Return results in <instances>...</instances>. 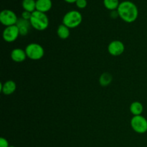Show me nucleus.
Returning a JSON list of instances; mask_svg holds the SVG:
<instances>
[{
    "instance_id": "13",
    "label": "nucleus",
    "mask_w": 147,
    "mask_h": 147,
    "mask_svg": "<svg viewBox=\"0 0 147 147\" xmlns=\"http://www.w3.org/2000/svg\"><path fill=\"white\" fill-rule=\"evenodd\" d=\"M144 106L140 102L135 101L130 106V111L134 116H140L143 113Z\"/></svg>"
},
{
    "instance_id": "18",
    "label": "nucleus",
    "mask_w": 147,
    "mask_h": 147,
    "mask_svg": "<svg viewBox=\"0 0 147 147\" xmlns=\"http://www.w3.org/2000/svg\"><path fill=\"white\" fill-rule=\"evenodd\" d=\"M76 4L79 9H84L87 6V1L86 0H77Z\"/></svg>"
},
{
    "instance_id": "11",
    "label": "nucleus",
    "mask_w": 147,
    "mask_h": 147,
    "mask_svg": "<svg viewBox=\"0 0 147 147\" xmlns=\"http://www.w3.org/2000/svg\"><path fill=\"white\" fill-rule=\"evenodd\" d=\"M27 56L25 50L21 48H15L11 51V60L16 63H22L24 61Z\"/></svg>"
},
{
    "instance_id": "9",
    "label": "nucleus",
    "mask_w": 147,
    "mask_h": 147,
    "mask_svg": "<svg viewBox=\"0 0 147 147\" xmlns=\"http://www.w3.org/2000/svg\"><path fill=\"white\" fill-rule=\"evenodd\" d=\"M0 87H1V93H4V95L9 96V95L12 94L15 92L16 89H17V85L14 81L9 80L4 82V83H1Z\"/></svg>"
},
{
    "instance_id": "17",
    "label": "nucleus",
    "mask_w": 147,
    "mask_h": 147,
    "mask_svg": "<svg viewBox=\"0 0 147 147\" xmlns=\"http://www.w3.org/2000/svg\"><path fill=\"white\" fill-rule=\"evenodd\" d=\"M103 4L107 9L113 11L117 9L120 3L119 0H103Z\"/></svg>"
},
{
    "instance_id": "22",
    "label": "nucleus",
    "mask_w": 147,
    "mask_h": 147,
    "mask_svg": "<svg viewBox=\"0 0 147 147\" xmlns=\"http://www.w3.org/2000/svg\"><path fill=\"white\" fill-rule=\"evenodd\" d=\"M64 1H65L66 2H67V3H70V4H72V3L76 2V1H77V0H64Z\"/></svg>"
},
{
    "instance_id": "10",
    "label": "nucleus",
    "mask_w": 147,
    "mask_h": 147,
    "mask_svg": "<svg viewBox=\"0 0 147 147\" xmlns=\"http://www.w3.org/2000/svg\"><path fill=\"white\" fill-rule=\"evenodd\" d=\"M16 25L17 26L20 31V34L22 36H26L30 32V27H32L30 22L29 20H26L23 18L18 19Z\"/></svg>"
},
{
    "instance_id": "23",
    "label": "nucleus",
    "mask_w": 147,
    "mask_h": 147,
    "mask_svg": "<svg viewBox=\"0 0 147 147\" xmlns=\"http://www.w3.org/2000/svg\"><path fill=\"white\" fill-rule=\"evenodd\" d=\"M9 147H16V146H9Z\"/></svg>"
},
{
    "instance_id": "3",
    "label": "nucleus",
    "mask_w": 147,
    "mask_h": 147,
    "mask_svg": "<svg viewBox=\"0 0 147 147\" xmlns=\"http://www.w3.org/2000/svg\"><path fill=\"white\" fill-rule=\"evenodd\" d=\"M82 14L76 10H72L65 14L63 19V24L68 28H76L82 22Z\"/></svg>"
},
{
    "instance_id": "19",
    "label": "nucleus",
    "mask_w": 147,
    "mask_h": 147,
    "mask_svg": "<svg viewBox=\"0 0 147 147\" xmlns=\"http://www.w3.org/2000/svg\"><path fill=\"white\" fill-rule=\"evenodd\" d=\"M31 17H32V13L30 12V11H24L22 13V18L24 19V20H29V21H30Z\"/></svg>"
},
{
    "instance_id": "12",
    "label": "nucleus",
    "mask_w": 147,
    "mask_h": 147,
    "mask_svg": "<svg viewBox=\"0 0 147 147\" xmlns=\"http://www.w3.org/2000/svg\"><path fill=\"white\" fill-rule=\"evenodd\" d=\"M51 0H37L36 1V10L41 12L45 13L50 11L52 8Z\"/></svg>"
},
{
    "instance_id": "7",
    "label": "nucleus",
    "mask_w": 147,
    "mask_h": 147,
    "mask_svg": "<svg viewBox=\"0 0 147 147\" xmlns=\"http://www.w3.org/2000/svg\"><path fill=\"white\" fill-rule=\"evenodd\" d=\"M20 31L17 25L6 27L3 31V39L7 42H13L20 36Z\"/></svg>"
},
{
    "instance_id": "1",
    "label": "nucleus",
    "mask_w": 147,
    "mask_h": 147,
    "mask_svg": "<svg viewBox=\"0 0 147 147\" xmlns=\"http://www.w3.org/2000/svg\"><path fill=\"white\" fill-rule=\"evenodd\" d=\"M119 15L124 22L131 23L136 21L139 16V10L134 3L124 1L120 3L117 9Z\"/></svg>"
},
{
    "instance_id": "4",
    "label": "nucleus",
    "mask_w": 147,
    "mask_h": 147,
    "mask_svg": "<svg viewBox=\"0 0 147 147\" xmlns=\"http://www.w3.org/2000/svg\"><path fill=\"white\" fill-rule=\"evenodd\" d=\"M26 54L27 57L33 60H38L42 58L45 51L42 46L37 43H30L27 45L25 48Z\"/></svg>"
},
{
    "instance_id": "6",
    "label": "nucleus",
    "mask_w": 147,
    "mask_h": 147,
    "mask_svg": "<svg viewBox=\"0 0 147 147\" xmlns=\"http://www.w3.org/2000/svg\"><path fill=\"white\" fill-rule=\"evenodd\" d=\"M18 18L15 13L9 9H4L0 13V22L6 27L16 25Z\"/></svg>"
},
{
    "instance_id": "2",
    "label": "nucleus",
    "mask_w": 147,
    "mask_h": 147,
    "mask_svg": "<svg viewBox=\"0 0 147 147\" xmlns=\"http://www.w3.org/2000/svg\"><path fill=\"white\" fill-rule=\"evenodd\" d=\"M32 27L39 31L46 30L49 26V19L45 13L35 10L32 13V17L30 20Z\"/></svg>"
},
{
    "instance_id": "16",
    "label": "nucleus",
    "mask_w": 147,
    "mask_h": 147,
    "mask_svg": "<svg viewBox=\"0 0 147 147\" xmlns=\"http://www.w3.org/2000/svg\"><path fill=\"white\" fill-rule=\"evenodd\" d=\"M113 78L112 76L109 73H103L101 74L99 78V83H100V86L103 87H106L108 86L112 82Z\"/></svg>"
},
{
    "instance_id": "14",
    "label": "nucleus",
    "mask_w": 147,
    "mask_h": 147,
    "mask_svg": "<svg viewBox=\"0 0 147 147\" xmlns=\"http://www.w3.org/2000/svg\"><path fill=\"white\" fill-rule=\"evenodd\" d=\"M57 34L60 39L65 40L70 36V28L63 24H60L57 28Z\"/></svg>"
},
{
    "instance_id": "21",
    "label": "nucleus",
    "mask_w": 147,
    "mask_h": 147,
    "mask_svg": "<svg viewBox=\"0 0 147 147\" xmlns=\"http://www.w3.org/2000/svg\"><path fill=\"white\" fill-rule=\"evenodd\" d=\"M111 17L113 19L117 18L118 17H119V13H118L117 10H113V11H112L111 13Z\"/></svg>"
},
{
    "instance_id": "15",
    "label": "nucleus",
    "mask_w": 147,
    "mask_h": 147,
    "mask_svg": "<svg viewBox=\"0 0 147 147\" xmlns=\"http://www.w3.org/2000/svg\"><path fill=\"white\" fill-rule=\"evenodd\" d=\"M22 7L24 11H30L32 13L36 10V1L35 0H23Z\"/></svg>"
},
{
    "instance_id": "8",
    "label": "nucleus",
    "mask_w": 147,
    "mask_h": 147,
    "mask_svg": "<svg viewBox=\"0 0 147 147\" xmlns=\"http://www.w3.org/2000/svg\"><path fill=\"white\" fill-rule=\"evenodd\" d=\"M124 50V45L120 40H113L108 46V51L113 56L121 55Z\"/></svg>"
},
{
    "instance_id": "5",
    "label": "nucleus",
    "mask_w": 147,
    "mask_h": 147,
    "mask_svg": "<svg viewBox=\"0 0 147 147\" xmlns=\"http://www.w3.org/2000/svg\"><path fill=\"white\" fill-rule=\"evenodd\" d=\"M131 126L135 132L138 134H144L147 131V120L145 117L140 116H134L131 120Z\"/></svg>"
},
{
    "instance_id": "20",
    "label": "nucleus",
    "mask_w": 147,
    "mask_h": 147,
    "mask_svg": "<svg viewBox=\"0 0 147 147\" xmlns=\"http://www.w3.org/2000/svg\"><path fill=\"white\" fill-rule=\"evenodd\" d=\"M0 147H9L8 141L4 138L1 137L0 139Z\"/></svg>"
}]
</instances>
